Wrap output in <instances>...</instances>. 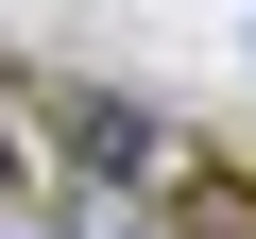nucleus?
<instances>
[{"label":"nucleus","mask_w":256,"mask_h":239,"mask_svg":"<svg viewBox=\"0 0 256 239\" xmlns=\"http://www.w3.org/2000/svg\"><path fill=\"white\" fill-rule=\"evenodd\" d=\"M34 120H52V171H120V188H188V171H205L137 86H52Z\"/></svg>","instance_id":"obj_1"},{"label":"nucleus","mask_w":256,"mask_h":239,"mask_svg":"<svg viewBox=\"0 0 256 239\" xmlns=\"http://www.w3.org/2000/svg\"><path fill=\"white\" fill-rule=\"evenodd\" d=\"M52 239H188V188H120V171H52Z\"/></svg>","instance_id":"obj_2"},{"label":"nucleus","mask_w":256,"mask_h":239,"mask_svg":"<svg viewBox=\"0 0 256 239\" xmlns=\"http://www.w3.org/2000/svg\"><path fill=\"white\" fill-rule=\"evenodd\" d=\"M0 205H34V154H18V120H0Z\"/></svg>","instance_id":"obj_3"},{"label":"nucleus","mask_w":256,"mask_h":239,"mask_svg":"<svg viewBox=\"0 0 256 239\" xmlns=\"http://www.w3.org/2000/svg\"><path fill=\"white\" fill-rule=\"evenodd\" d=\"M0 239H52V188H34V205H0Z\"/></svg>","instance_id":"obj_4"}]
</instances>
